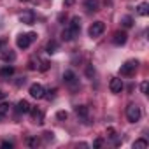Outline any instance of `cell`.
<instances>
[{"instance_id": "obj_1", "label": "cell", "mask_w": 149, "mask_h": 149, "mask_svg": "<svg viewBox=\"0 0 149 149\" xmlns=\"http://www.w3.org/2000/svg\"><path fill=\"white\" fill-rule=\"evenodd\" d=\"M35 39H37V33H33V32H30V33H23V35H19V37L16 39V44H18L19 49H26Z\"/></svg>"}, {"instance_id": "obj_2", "label": "cell", "mask_w": 149, "mask_h": 149, "mask_svg": "<svg viewBox=\"0 0 149 149\" xmlns=\"http://www.w3.org/2000/svg\"><path fill=\"white\" fill-rule=\"evenodd\" d=\"M140 116H142V112H140V107H139V105L132 104V105L126 107V118H128L130 123H137V121L140 119Z\"/></svg>"}, {"instance_id": "obj_3", "label": "cell", "mask_w": 149, "mask_h": 149, "mask_svg": "<svg viewBox=\"0 0 149 149\" xmlns=\"http://www.w3.org/2000/svg\"><path fill=\"white\" fill-rule=\"evenodd\" d=\"M137 65H139L137 60H128L126 63L121 65L119 74H121V76H132V74H135V70H137Z\"/></svg>"}, {"instance_id": "obj_4", "label": "cell", "mask_w": 149, "mask_h": 149, "mask_svg": "<svg viewBox=\"0 0 149 149\" xmlns=\"http://www.w3.org/2000/svg\"><path fill=\"white\" fill-rule=\"evenodd\" d=\"M104 30H105V25H104L102 21H95V23L90 26L88 33H90V37H91V39H95V37H100V35L104 33Z\"/></svg>"}, {"instance_id": "obj_5", "label": "cell", "mask_w": 149, "mask_h": 149, "mask_svg": "<svg viewBox=\"0 0 149 149\" xmlns=\"http://www.w3.org/2000/svg\"><path fill=\"white\" fill-rule=\"evenodd\" d=\"M63 81H65L68 86H72V88H76V86L79 84L77 76H76V74H74L72 70H65V72H63Z\"/></svg>"}, {"instance_id": "obj_6", "label": "cell", "mask_w": 149, "mask_h": 149, "mask_svg": "<svg viewBox=\"0 0 149 149\" xmlns=\"http://www.w3.org/2000/svg\"><path fill=\"white\" fill-rule=\"evenodd\" d=\"M44 88H42V84H39V83H35V84H32L30 86V95L33 97V98H44Z\"/></svg>"}, {"instance_id": "obj_7", "label": "cell", "mask_w": 149, "mask_h": 149, "mask_svg": "<svg viewBox=\"0 0 149 149\" xmlns=\"http://www.w3.org/2000/svg\"><path fill=\"white\" fill-rule=\"evenodd\" d=\"M19 21L25 23V25H33V23H35V14H33V11H25V13L19 16Z\"/></svg>"}, {"instance_id": "obj_8", "label": "cell", "mask_w": 149, "mask_h": 149, "mask_svg": "<svg viewBox=\"0 0 149 149\" xmlns=\"http://www.w3.org/2000/svg\"><path fill=\"white\" fill-rule=\"evenodd\" d=\"M30 114H32V118H33V123H37V125H42V123H44V112H42L40 109L32 107V109H30Z\"/></svg>"}, {"instance_id": "obj_9", "label": "cell", "mask_w": 149, "mask_h": 149, "mask_svg": "<svg viewBox=\"0 0 149 149\" xmlns=\"http://www.w3.org/2000/svg\"><path fill=\"white\" fill-rule=\"evenodd\" d=\"M109 88H111V91H112V93H121V91H123V81H121V79H118V77H114V79H111Z\"/></svg>"}, {"instance_id": "obj_10", "label": "cell", "mask_w": 149, "mask_h": 149, "mask_svg": "<svg viewBox=\"0 0 149 149\" xmlns=\"http://www.w3.org/2000/svg\"><path fill=\"white\" fill-rule=\"evenodd\" d=\"M68 28L76 33V35H79V32H81V19L76 16V18H72L70 19V23H68Z\"/></svg>"}, {"instance_id": "obj_11", "label": "cell", "mask_w": 149, "mask_h": 149, "mask_svg": "<svg viewBox=\"0 0 149 149\" xmlns=\"http://www.w3.org/2000/svg\"><path fill=\"white\" fill-rule=\"evenodd\" d=\"M126 39H128V35H126L125 32H116L112 42H114L116 46H123V44H126Z\"/></svg>"}, {"instance_id": "obj_12", "label": "cell", "mask_w": 149, "mask_h": 149, "mask_svg": "<svg viewBox=\"0 0 149 149\" xmlns=\"http://www.w3.org/2000/svg\"><path fill=\"white\" fill-rule=\"evenodd\" d=\"M30 109H32V105H30L26 100H19V102H18V105H16V111H18L19 114H28V112H30Z\"/></svg>"}, {"instance_id": "obj_13", "label": "cell", "mask_w": 149, "mask_h": 149, "mask_svg": "<svg viewBox=\"0 0 149 149\" xmlns=\"http://www.w3.org/2000/svg\"><path fill=\"white\" fill-rule=\"evenodd\" d=\"M98 7H100V2H98V0H84V9H86V11L95 13V11H98Z\"/></svg>"}, {"instance_id": "obj_14", "label": "cell", "mask_w": 149, "mask_h": 149, "mask_svg": "<svg viewBox=\"0 0 149 149\" xmlns=\"http://www.w3.org/2000/svg\"><path fill=\"white\" fill-rule=\"evenodd\" d=\"M13 74H14V67L6 65L4 68H0V79H9Z\"/></svg>"}, {"instance_id": "obj_15", "label": "cell", "mask_w": 149, "mask_h": 149, "mask_svg": "<svg viewBox=\"0 0 149 149\" xmlns=\"http://www.w3.org/2000/svg\"><path fill=\"white\" fill-rule=\"evenodd\" d=\"M76 114H77L79 118H83V119H88L90 109H88L86 105H77V107H76Z\"/></svg>"}, {"instance_id": "obj_16", "label": "cell", "mask_w": 149, "mask_h": 149, "mask_svg": "<svg viewBox=\"0 0 149 149\" xmlns=\"http://www.w3.org/2000/svg\"><path fill=\"white\" fill-rule=\"evenodd\" d=\"M76 37H77V35L74 33V32H72V30H70L68 26H67V28H65V30L61 32V39H63V40H74Z\"/></svg>"}, {"instance_id": "obj_17", "label": "cell", "mask_w": 149, "mask_h": 149, "mask_svg": "<svg viewBox=\"0 0 149 149\" xmlns=\"http://www.w3.org/2000/svg\"><path fill=\"white\" fill-rule=\"evenodd\" d=\"M2 60H4V61H14V60H16V54H14L11 49H4V51H2Z\"/></svg>"}, {"instance_id": "obj_18", "label": "cell", "mask_w": 149, "mask_h": 149, "mask_svg": "<svg viewBox=\"0 0 149 149\" xmlns=\"http://www.w3.org/2000/svg\"><path fill=\"white\" fill-rule=\"evenodd\" d=\"M137 13H139L140 16H147V14H149V4H146V2L139 4V7H137Z\"/></svg>"}, {"instance_id": "obj_19", "label": "cell", "mask_w": 149, "mask_h": 149, "mask_svg": "<svg viewBox=\"0 0 149 149\" xmlns=\"http://www.w3.org/2000/svg\"><path fill=\"white\" fill-rule=\"evenodd\" d=\"M46 51H47L49 54L56 53V51H58V42H56V40H49V42H47V46H46Z\"/></svg>"}, {"instance_id": "obj_20", "label": "cell", "mask_w": 149, "mask_h": 149, "mask_svg": "<svg viewBox=\"0 0 149 149\" xmlns=\"http://www.w3.org/2000/svg\"><path fill=\"white\" fill-rule=\"evenodd\" d=\"M147 146H149V144H147L146 139H139V140L133 142V149H144V147H147Z\"/></svg>"}, {"instance_id": "obj_21", "label": "cell", "mask_w": 149, "mask_h": 149, "mask_svg": "<svg viewBox=\"0 0 149 149\" xmlns=\"http://www.w3.org/2000/svg\"><path fill=\"white\" fill-rule=\"evenodd\" d=\"M121 25H123L125 28H130V26L133 25V18H132V16H125V18H121Z\"/></svg>"}, {"instance_id": "obj_22", "label": "cell", "mask_w": 149, "mask_h": 149, "mask_svg": "<svg viewBox=\"0 0 149 149\" xmlns=\"http://www.w3.org/2000/svg\"><path fill=\"white\" fill-rule=\"evenodd\" d=\"M26 144H28L30 147H37V146L40 144V140H39L37 137H28V139H26Z\"/></svg>"}, {"instance_id": "obj_23", "label": "cell", "mask_w": 149, "mask_h": 149, "mask_svg": "<svg viewBox=\"0 0 149 149\" xmlns=\"http://www.w3.org/2000/svg\"><path fill=\"white\" fill-rule=\"evenodd\" d=\"M54 97H56V90H49L44 93V98H47V100H53Z\"/></svg>"}, {"instance_id": "obj_24", "label": "cell", "mask_w": 149, "mask_h": 149, "mask_svg": "<svg viewBox=\"0 0 149 149\" xmlns=\"http://www.w3.org/2000/svg\"><path fill=\"white\" fill-rule=\"evenodd\" d=\"M67 116H68V114H67V112H65V111H60V112H58V114H56V118H58V119H60V121H63V119H67Z\"/></svg>"}, {"instance_id": "obj_25", "label": "cell", "mask_w": 149, "mask_h": 149, "mask_svg": "<svg viewBox=\"0 0 149 149\" xmlns=\"http://www.w3.org/2000/svg\"><path fill=\"white\" fill-rule=\"evenodd\" d=\"M93 74H95V68H93L91 65H88V67H86V76H88V77H91Z\"/></svg>"}, {"instance_id": "obj_26", "label": "cell", "mask_w": 149, "mask_h": 149, "mask_svg": "<svg viewBox=\"0 0 149 149\" xmlns=\"http://www.w3.org/2000/svg\"><path fill=\"white\" fill-rule=\"evenodd\" d=\"M147 88H149V83L144 81V83L140 84V91H142V93H147Z\"/></svg>"}, {"instance_id": "obj_27", "label": "cell", "mask_w": 149, "mask_h": 149, "mask_svg": "<svg viewBox=\"0 0 149 149\" xmlns=\"http://www.w3.org/2000/svg\"><path fill=\"white\" fill-rule=\"evenodd\" d=\"M7 111H9V105H7V104H0V112H4V114H6Z\"/></svg>"}, {"instance_id": "obj_28", "label": "cell", "mask_w": 149, "mask_h": 149, "mask_svg": "<svg viewBox=\"0 0 149 149\" xmlns=\"http://www.w3.org/2000/svg\"><path fill=\"white\" fill-rule=\"evenodd\" d=\"M0 147H4V149H7V147H9V149H11V147H13V142H7V140H6V142L0 144Z\"/></svg>"}, {"instance_id": "obj_29", "label": "cell", "mask_w": 149, "mask_h": 149, "mask_svg": "<svg viewBox=\"0 0 149 149\" xmlns=\"http://www.w3.org/2000/svg\"><path fill=\"white\" fill-rule=\"evenodd\" d=\"M47 68H49V63H47V61H42V63H40V70H42V72H46Z\"/></svg>"}, {"instance_id": "obj_30", "label": "cell", "mask_w": 149, "mask_h": 149, "mask_svg": "<svg viewBox=\"0 0 149 149\" xmlns=\"http://www.w3.org/2000/svg\"><path fill=\"white\" fill-rule=\"evenodd\" d=\"M102 144H104V140H102V139H97V140L93 142V146H95V147H102Z\"/></svg>"}, {"instance_id": "obj_31", "label": "cell", "mask_w": 149, "mask_h": 149, "mask_svg": "<svg viewBox=\"0 0 149 149\" xmlns=\"http://www.w3.org/2000/svg\"><path fill=\"white\" fill-rule=\"evenodd\" d=\"M44 137H46V140H53V132H46Z\"/></svg>"}, {"instance_id": "obj_32", "label": "cell", "mask_w": 149, "mask_h": 149, "mask_svg": "<svg viewBox=\"0 0 149 149\" xmlns=\"http://www.w3.org/2000/svg\"><path fill=\"white\" fill-rule=\"evenodd\" d=\"M65 6H67V7H70V6H74V0H65Z\"/></svg>"}, {"instance_id": "obj_33", "label": "cell", "mask_w": 149, "mask_h": 149, "mask_svg": "<svg viewBox=\"0 0 149 149\" xmlns=\"http://www.w3.org/2000/svg\"><path fill=\"white\" fill-rule=\"evenodd\" d=\"M6 44H7V39H2V40H0V49H2Z\"/></svg>"}, {"instance_id": "obj_34", "label": "cell", "mask_w": 149, "mask_h": 149, "mask_svg": "<svg viewBox=\"0 0 149 149\" xmlns=\"http://www.w3.org/2000/svg\"><path fill=\"white\" fill-rule=\"evenodd\" d=\"M4 98H6V93H2V91H0V102H2Z\"/></svg>"}, {"instance_id": "obj_35", "label": "cell", "mask_w": 149, "mask_h": 149, "mask_svg": "<svg viewBox=\"0 0 149 149\" xmlns=\"http://www.w3.org/2000/svg\"><path fill=\"white\" fill-rule=\"evenodd\" d=\"M4 118H6V114H4V112H0V121H2Z\"/></svg>"}, {"instance_id": "obj_36", "label": "cell", "mask_w": 149, "mask_h": 149, "mask_svg": "<svg viewBox=\"0 0 149 149\" xmlns=\"http://www.w3.org/2000/svg\"><path fill=\"white\" fill-rule=\"evenodd\" d=\"M21 2H32V0H21Z\"/></svg>"}]
</instances>
